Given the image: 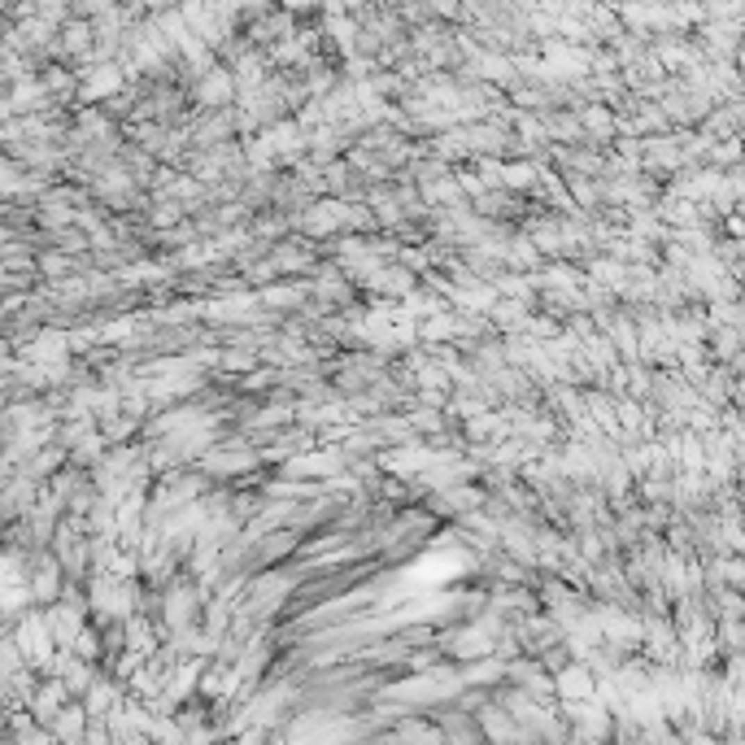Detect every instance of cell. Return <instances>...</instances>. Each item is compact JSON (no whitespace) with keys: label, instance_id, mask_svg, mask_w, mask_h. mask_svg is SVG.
I'll use <instances>...</instances> for the list:
<instances>
[{"label":"cell","instance_id":"6da1fadb","mask_svg":"<svg viewBox=\"0 0 745 745\" xmlns=\"http://www.w3.org/2000/svg\"><path fill=\"white\" fill-rule=\"evenodd\" d=\"M558 685H562V693H580V698H584V693L593 689L589 680H584V671H580V667H575V671H562V680H558Z\"/></svg>","mask_w":745,"mask_h":745}]
</instances>
